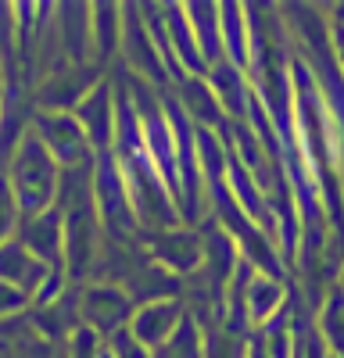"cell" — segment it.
I'll return each instance as SVG.
<instances>
[{
	"mask_svg": "<svg viewBox=\"0 0 344 358\" xmlns=\"http://www.w3.org/2000/svg\"><path fill=\"white\" fill-rule=\"evenodd\" d=\"M111 358H155V351H148L133 334H129V326L126 330H119L111 337Z\"/></svg>",
	"mask_w": 344,
	"mask_h": 358,
	"instance_id": "cell-13",
	"label": "cell"
},
{
	"mask_svg": "<svg viewBox=\"0 0 344 358\" xmlns=\"http://www.w3.org/2000/svg\"><path fill=\"white\" fill-rule=\"evenodd\" d=\"M180 86H183V115H190L197 126H208L215 133V126L222 122V104L215 101L208 79L205 76H183Z\"/></svg>",
	"mask_w": 344,
	"mask_h": 358,
	"instance_id": "cell-7",
	"label": "cell"
},
{
	"mask_svg": "<svg viewBox=\"0 0 344 358\" xmlns=\"http://www.w3.org/2000/svg\"><path fill=\"white\" fill-rule=\"evenodd\" d=\"M323 337L334 344L337 355H344V294L334 290V297L323 308Z\"/></svg>",
	"mask_w": 344,
	"mask_h": 358,
	"instance_id": "cell-10",
	"label": "cell"
},
{
	"mask_svg": "<svg viewBox=\"0 0 344 358\" xmlns=\"http://www.w3.org/2000/svg\"><path fill=\"white\" fill-rule=\"evenodd\" d=\"M94 29H97V40H101V50H111L115 43L122 40V15L115 11L111 4H97L94 11Z\"/></svg>",
	"mask_w": 344,
	"mask_h": 358,
	"instance_id": "cell-12",
	"label": "cell"
},
{
	"mask_svg": "<svg viewBox=\"0 0 344 358\" xmlns=\"http://www.w3.org/2000/svg\"><path fill=\"white\" fill-rule=\"evenodd\" d=\"M79 129L90 136L97 147L111 143V136H115V104H111L104 86L94 90V94L83 101V108H79Z\"/></svg>",
	"mask_w": 344,
	"mask_h": 358,
	"instance_id": "cell-8",
	"label": "cell"
},
{
	"mask_svg": "<svg viewBox=\"0 0 344 358\" xmlns=\"http://www.w3.org/2000/svg\"><path fill=\"white\" fill-rule=\"evenodd\" d=\"M183 15L190 22V33L197 40V50L212 69L222 62V36H219V4H183Z\"/></svg>",
	"mask_w": 344,
	"mask_h": 358,
	"instance_id": "cell-6",
	"label": "cell"
},
{
	"mask_svg": "<svg viewBox=\"0 0 344 358\" xmlns=\"http://www.w3.org/2000/svg\"><path fill=\"white\" fill-rule=\"evenodd\" d=\"M155 265H162L165 273H176V276H190L201 268L205 262V236L194 233V229H162L155 233Z\"/></svg>",
	"mask_w": 344,
	"mask_h": 358,
	"instance_id": "cell-1",
	"label": "cell"
},
{
	"mask_svg": "<svg viewBox=\"0 0 344 358\" xmlns=\"http://www.w3.org/2000/svg\"><path fill=\"white\" fill-rule=\"evenodd\" d=\"M86 319H90V326H97L101 334L115 337L119 330L129 326L133 305L119 287H101V290H90V297H86Z\"/></svg>",
	"mask_w": 344,
	"mask_h": 358,
	"instance_id": "cell-5",
	"label": "cell"
},
{
	"mask_svg": "<svg viewBox=\"0 0 344 358\" xmlns=\"http://www.w3.org/2000/svg\"><path fill=\"white\" fill-rule=\"evenodd\" d=\"M219 36L222 62L244 72L251 65V15L244 11V4H219Z\"/></svg>",
	"mask_w": 344,
	"mask_h": 358,
	"instance_id": "cell-3",
	"label": "cell"
},
{
	"mask_svg": "<svg viewBox=\"0 0 344 358\" xmlns=\"http://www.w3.org/2000/svg\"><path fill=\"white\" fill-rule=\"evenodd\" d=\"M205 358H244V337L234 330H205Z\"/></svg>",
	"mask_w": 344,
	"mask_h": 358,
	"instance_id": "cell-11",
	"label": "cell"
},
{
	"mask_svg": "<svg viewBox=\"0 0 344 358\" xmlns=\"http://www.w3.org/2000/svg\"><path fill=\"white\" fill-rule=\"evenodd\" d=\"M208 86H212V94H215V101L222 104V111H237L241 118H244V104L251 101L248 94V83H244V72L237 69V65H229V62H215L212 69H208Z\"/></svg>",
	"mask_w": 344,
	"mask_h": 358,
	"instance_id": "cell-9",
	"label": "cell"
},
{
	"mask_svg": "<svg viewBox=\"0 0 344 358\" xmlns=\"http://www.w3.org/2000/svg\"><path fill=\"white\" fill-rule=\"evenodd\" d=\"M337 54H341V62H344V29H337Z\"/></svg>",
	"mask_w": 344,
	"mask_h": 358,
	"instance_id": "cell-14",
	"label": "cell"
},
{
	"mask_svg": "<svg viewBox=\"0 0 344 358\" xmlns=\"http://www.w3.org/2000/svg\"><path fill=\"white\" fill-rule=\"evenodd\" d=\"M180 322H183V305L176 301V297H165V301H148V305L133 308L129 334L148 351H158V348L169 344V337L176 334Z\"/></svg>",
	"mask_w": 344,
	"mask_h": 358,
	"instance_id": "cell-2",
	"label": "cell"
},
{
	"mask_svg": "<svg viewBox=\"0 0 344 358\" xmlns=\"http://www.w3.org/2000/svg\"><path fill=\"white\" fill-rule=\"evenodd\" d=\"M283 287L280 280L266 276V273H255L248 280V290H244V322L251 330H262L266 322H273L280 312H283Z\"/></svg>",
	"mask_w": 344,
	"mask_h": 358,
	"instance_id": "cell-4",
	"label": "cell"
}]
</instances>
